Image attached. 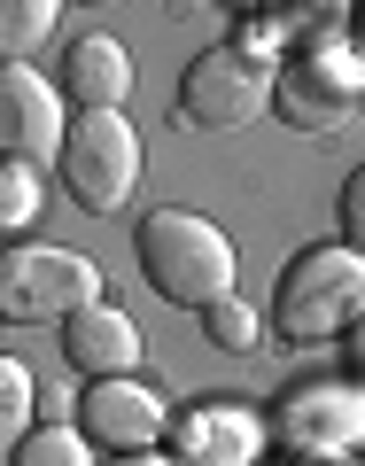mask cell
<instances>
[{
  "label": "cell",
  "instance_id": "6da1fadb",
  "mask_svg": "<svg viewBox=\"0 0 365 466\" xmlns=\"http://www.w3.org/2000/svg\"><path fill=\"white\" fill-rule=\"evenodd\" d=\"M133 249H140V272H148V288L164 303H179V311H218V303H233L241 257H233V241L210 226V218L148 210L140 233H133Z\"/></svg>",
  "mask_w": 365,
  "mask_h": 466
},
{
  "label": "cell",
  "instance_id": "7a4b0ae2",
  "mask_svg": "<svg viewBox=\"0 0 365 466\" xmlns=\"http://www.w3.org/2000/svg\"><path fill=\"white\" fill-rule=\"evenodd\" d=\"M358 311H365V257L350 241L303 249L272 288V327L288 342H334L342 327H358Z\"/></svg>",
  "mask_w": 365,
  "mask_h": 466
},
{
  "label": "cell",
  "instance_id": "3957f363",
  "mask_svg": "<svg viewBox=\"0 0 365 466\" xmlns=\"http://www.w3.org/2000/svg\"><path fill=\"white\" fill-rule=\"evenodd\" d=\"M272 94H280L272 55L257 47V39H218V47H202L195 63H187L179 116L195 125V133H241L249 116L272 109Z\"/></svg>",
  "mask_w": 365,
  "mask_h": 466
},
{
  "label": "cell",
  "instance_id": "277c9868",
  "mask_svg": "<svg viewBox=\"0 0 365 466\" xmlns=\"http://www.w3.org/2000/svg\"><path fill=\"white\" fill-rule=\"evenodd\" d=\"M55 171H63V187H70L78 210L117 218L125 202H133V187H140V133L125 125V109H86L78 125H70Z\"/></svg>",
  "mask_w": 365,
  "mask_h": 466
},
{
  "label": "cell",
  "instance_id": "5b68a950",
  "mask_svg": "<svg viewBox=\"0 0 365 466\" xmlns=\"http://www.w3.org/2000/svg\"><path fill=\"white\" fill-rule=\"evenodd\" d=\"M101 303V265L78 249H16L0 265V319L39 327V319H78Z\"/></svg>",
  "mask_w": 365,
  "mask_h": 466
},
{
  "label": "cell",
  "instance_id": "8992f818",
  "mask_svg": "<svg viewBox=\"0 0 365 466\" xmlns=\"http://www.w3.org/2000/svg\"><path fill=\"white\" fill-rule=\"evenodd\" d=\"M358 94H365V63L342 47H319V55H296L280 70V94L272 109L296 125V133H334L342 116H358Z\"/></svg>",
  "mask_w": 365,
  "mask_h": 466
},
{
  "label": "cell",
  "instance_id": "52a82bcc",
  "mask_svg": "<svg viewBox=\"0 0 365 466\" xmlns=\"http://www.w3.org/2000/svg\"><path fill=\"white\" fill-rule=\"evenodd\" d=\"M63 140H70L63 94H55L39 70L8 63V70H0V148H8V164L47 171V164H63Z\"/></svg>",
  "mask_w": 365,
  "mask_h": 466
},
{
  "label": "cell",
  "instance_id": "ba28073f",
  "mask_svg": "<svg viewBox=\"0 0 365 466\" xmlns=\"http://www.w3.org/2000/svg\"><path fill=\"white\" fill-rule=\"evenodd\" d=\"M78 428H86V443H101V451H148L156 435L171 428V412H164V397H156L148 381H86L78 389Z\"/></svg>",
  "mask_w": 365,
  "mask_h": 466
},
{
  "label": "cell",
  "instance_id": "9c48e42d",
  "mask_svg": "<svg viewBox=\"0 0 365 466\" xmlns=\"http://www.w3.org/2000/svg\"><path fill=\"white\" fill-rule=\"evenodd\" d=\"M63 350H70V366L86 373V381H125V373L140 366V327L117 303H94V311H78L63 327Z\"/></svg>",
  "mask_w": 365,
  "mask_h": 466
},
{
  "label": "cell",
  "instance_id": "30bf717a",
  "mask_svg": "<svg viewBox=\"0 0 365 466\" xmlns=\"http://www.w3.org/2000/svg\"><path fill=\"white\" fill-rule=\"evenodd\" d=\"M63 94L86 109H125V94H133V55L117 47L109 32H86L78 47L63 55Z\"/></svg>",
  "mask_w": 365,
  "mask_h": 466
},
{
  "label": "cell",
  "instance_id": "8fae6325",
  "mask_svg": "<svg viewBox=\"0 0 365 466\" xmlns=\"http://www.w3.org/2000/svg\"><path fill=\"white\" fill-rule=\"evenodd\" d=\"M365 404L334 397V389H311V397H296V412H288V435H296V451H319V459H342L350 435H358Z\"/></svg>",
  "mask_w": 365,
  "mask_h": 466
},
{
  "label": "cell",
  "instance_id": "7c38bea8",
  "mask_svg": "<svg viewBox=\"0 0 365 466\" xmlns=\"http://www.w3.org/2000/svg\"><path fill=\"white\" fill-rule=\"evenodd\" d=\"M257 443L249 420H233V412H195L187 420V451H195V466H241Z\"/></svg>",
  "mask_w": 365,
  "mask_h": 466
},
{
  "label": "cell",
  "instance_id": "4fadbf2b",
  "mask_svg": "<svg viewBox=\"0 0 365 466\" xmlns=\"http://www.w3.org/2000/svg\"><path fill=\"white\" fill-rule=\"evenodd\" d=\"M8 466H94V443H86V428H63V420H47L32 443L8 451Z\"/></svg>",
  "mask_w": 365,
  "mask_h": 466
},
{
  "label": "cell",
  "instance_id": "5bb4252c",
  "mask_svg": "<svg viewBox=\"0 0 365 466\" xmlns=\"http://www.w3.org/2000/svg\"><path fill=\"white\" fill-rule=\"evenodd\" d=\"M55 16H63L55 0H8V8H0V55H8V63H24V55L55 32Z\"/></svg>",
  "mask_w": 365,
  "mask_h": 466
},
{
  "label": "cell",
  "instance_id": "9a60e30c",
  "mask_svg": "<svg viewBox=\"0 0 365 466\" xmlns=\"http://www.w3.org/2000/svg\"><path fill=\"white\" fill-rule=\"evenodd\" d=\"M32 373L16 366V358H0V443L16 451V443H32Z\"/></svg>",
  "mask_w": 365,
  "mask_h": 466
},
{
  "label": "cell",
  "instance_id": "2e32d148",
  "mask_svg": "<svg viewBox=\"0 0 365 466\" xmlns=\"http://www.w3.org/2000/svg\"><path fill=\"white\" fill-rule=\"evenodd\" d=\"M202 334H210V350H233V358H249L265 327H257V311H249V303L233 296V303H218V311H202Z\"/></svg>",
  "mask_w": 365,
  "mask_h": 466
},
{
  "label": "cell",
  "instance_id": "e0dca14e",
  "mask_svg": "<svg viewBox=\"0 0 365 466\" xmlns=\"http://www.w3.org/2000/svg\"><path fill=\"white\" fill-rule=\"evenodd\" d=\"M32 210H39V171L32 164H0V218L24 226Z\"/></svg>",
  "mask_w": 365,
  "mask_h": 466
},
{
  "label": "cell",
  "instance_id": "ac0fdd59",
  "mask_svg": "<svg viewBox=\"0 0 365 466\" xmlns=\"http://www.w3.org/2000/svg\"><path fill=\"white\" fill-rule=\"evenodd\" d=\"M342 241H350V249L365 257V164H358V171L342 179Z\"/></svg>",
  "mask_w": 365,
  "mask_h": 466
},
{
  "label": "cell",
  "instance_id": "d6986e66",
  "mask_svg": "<svg viewBox=\"0 0 365 466\" xmlns=\"http://www.w3.org/2000/svg\"><path fill=\"white\" fill-rule=\"evenodd\" d=\"M109 466H171V459H156V451H133V459H109Z\"/></svg>",
  "mask_w": 365,
  "mask_h": 466
},
{
  "label": "cell",
  "instance_id": "ffe728a7",
  "mask_svg": "<svg viewBox=\"0 0 365 466\" xmlns=\"http://www.w3.org/2000/svg\"><path fill=\"white\" fill-rule=\"evenodd\" d=\"M319 466H365V459H319Z\"/></svg>",
  "mask_w": 365,
  "mask_h": 466
},
{
  "label": "cell",
  "instance_id": "44dd1931",
  "mask_svg": "<svg viewBox=\"0 0 365 466\" xmlns=\"http://www.w3.org/2000/svg\"><path fill=\"white\" fill-rule=\"evenodd\" d=\"M358 47H365V8H358Z\"/></svg>",
  "mask_w": 365,
  "mask_h": 466
}]
</instances>
